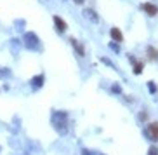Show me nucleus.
I'll return each instance as SVG.
<instances>
[{"label":"nucleus","instance_id":"1","mask_svg":"<svg viewBox=\"0 0 158 155\" xmlns=\"http://www.w3.org/2000/svg\"><path fill=\"white\" fill-rule=\"evenodd\" d=\"M143 9H144V12H146V14H149V16L158 14V7H156L155 4H144Z\"/></svg>","mask_w":158,"mask_h":155},{"label":"nucleus","instance_id":"2","mask_svg":"<svg viewBox=\"0 0 158 155\" xmlns=\"http://www.w3.org/2000/svg\"><path fill=\"white\" fill-rule=\"evenodd\" d=\"M148 132H149V136L153 138V140H158V122H151V124H149Z\"/></svg>","mask_w":158,"mask_h":155},{"label":"nucleus","instance_id":"3","mask_svg":"<svg viewBox=\"0 0 158 155\" xmlns=\"http://www.w3.org/2000/svg\"><path fill=\"white\" fill-rule=\"evenodd\" d=\"M110 33H111V38L115 40V42H122V40H123V33H122L118 28H111Z\"/></svg>","mask_w":158,"mask_h":155},{"label":"nucleus","instance_id":"4","mask_svg":"<svg viewBox=\"0 0 158 155\" xmlns=\"http://www.w3.org/2000/svg\"><path fill=\"white\" fill-rule=\"evenodd\" d=\"M54 23H56V28L59 30V32H66V23L59 18V16H56V18H54Z\"/></svg>","mask_w":158,"mask_h":155},{"label":"nucleus","instance_id":"5","mask_svg":"<svg viewBox=\"0 0 158 155\" xmlns=\"http://www.w3.org/2000/svg\"><path fill=\"white\" fill-rule=\"evenodd\" d=\"M148 56L151 58V59H158V51L155 47H148Z\"/></svg>","mask_w":158,"mask_h":155},{"label":"nucleus","instance_id":"6","mask_svg":"<svg viewBox=\"0 0 158 155\" xmlns=\"http://www.w3.org/2000/svg\"><path fill=\"white\" fill-rule=\"evenodd\" d=\"M73 45L77 47V52H80V54H84V47H82V45H78V42H77V40H73Z\"/></svg>","mask_w":158,"mask_h":155}]
</instances>
